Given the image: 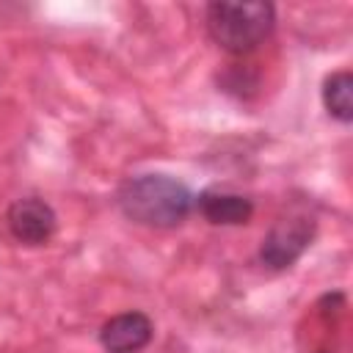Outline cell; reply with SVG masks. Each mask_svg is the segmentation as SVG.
Returning a JSON list of instances; mask_svg holds the SVG:
<instances>
[{"instance_id": "obj_1", "label": "cell", "mask_w": 353, "mask_h": 353, "mask_svg": "<svg viewBox=\"0 0 353 353\" xmlns=\"http://www.w3.org/2000/svg\"><path fill=\"white\" fill-rule=\"evenodd\" d=\"M116 204L121 215L138 226L174 229L190 215L193 193L168 174H138L119 188Z\"/></svg>"}, {"instance_id": "obj_2", "label": "cell", "mask_w": 353, "mask_h": 353, "mask_svg": "<svg viewBox=\"0 0 353 353\" xmlns=\"http://www.w3.org/2000/svg\"><path fill=\"white\" fill-rule=\"evenodd\" d=\"M210 39L229 55L254 52L276 28L273 3H229L218 0L207 6L204 14Z\"/></svg>"}, {"instance_id": "obj_3", "label": "cell", "mask_w": 353, "mask_h": 353, "mask_svg": "<svg viewBox=\"0 0 353 353\" xmlns=\"http://www.w3.org/2000/svg\"><path fill=\"white\" fill-rule=\"evenodd\" d=\"M314 232H317V221L306 212H290L279 218L259 243V262L270 270L292 268L312 245Z\"/></svg>"}, {"instance_id": "obj_4", "label": "cell", "mask_w": 353, "mask_h": 353, "mask_svg": "<svg viewBox=\"0 0 353 353\" xmlns=\"http://www.w3.org/2000/svg\"><path fill=\"white\" fill-rule=\"evenodd\" d=\"M6 223H8V232L14 234V240H19L22 245H44L52 240V234L58 229V215L44 199L25 196L8 207Z\"/></svg>"}, {"instance_id": "obj_5", "label": "cell", "mask_w": 353, "mask_h": 353, "mask_svg": "<svg viewBox=\"0 0 353 353\" xmlns=\"http://www.w3.org/2000/svg\"><path fill=\"white\" fill-rule=\"evenodd\" d=\"M154 336V323L143 312H121L99 328V345L108 353H141Z\"/></svg>"}, {"instance_id": "obj_6", "label": "cell", "mask_w": 353, "mask_h": 353, "mask_svg": "<svg viewBox=\"0 0 353 353\" xmlns=\"http://www.w3.org/2000/svg\"><path fill=\"white\" fill-rule=\"evenodd\" d=\"M193 207L201 212L204 221L215 226H243L254 215V201L243 193L207 188L199 196H193Z\"/></svg>"}, {"instance_id": "obj_7", "label": "cell", "mask_w": 353, "mask_h": 353, "mask_svg": "<svg viewBox=\"0 0 353 353\" xmlns=\"http://www.w3.org/2000/svg\"><path fill=\"white\" fill-rule=\"evenodd\" d=\"M323 108L328 110L331 119H336L339 124H350L353 121V74L347 69L331 72L323 80Z\"/></svg>"}, {"instance_id": "obj_8", "label": "cell", "mask_w": 353, "mask_h": 353, "mask_svg": "<svg viewBox=\"0 0 353 353\" xmlns=\"http://www.w3.org/2000/svg\"><path fill=\"white\" fill-rule=\"evenodd\" d=\"M317 353H331V350H317Z\"/></svg>"}]
</instances>
